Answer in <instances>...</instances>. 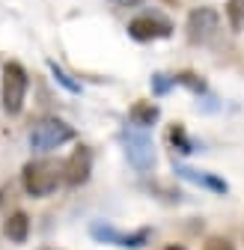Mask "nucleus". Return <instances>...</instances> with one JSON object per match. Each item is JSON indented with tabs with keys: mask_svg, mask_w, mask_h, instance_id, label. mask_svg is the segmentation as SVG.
<instances>
[{
	"mask_svg": "<svg viewBox=\"0 0 244 250\" xmlns=\"http://www.w3.org/2000/svg\"><path fill=\"white\" fill-rule=\"evenodd\" d=\"M48 69H51V75H54V81H57L60 86H66L69 92H81V83H78V81H72V78H69V75H66L63 69L57 66L54 60H48Z\"/></svg>",
	"mask_w": 244,
	"mask_h": 250,
	"instance_id": "4468645a",
	"label": "nucleus"
},
{
	"mask_svg": "<svg viewBox=\"0 0 244 250\" xmlns=\"http://www.w3.org/2000/svg\"><path fill=\"white\" fill-rule=\"evenodd\" d=\"M3 235L15 244H24L27 235H30V217L27 211H12L6 214V221H3Z\"/></svg>",
	"mask_w": 244,
	"mask_h": 250,
	"instance_id": "9b49d317",
	"label": "nucleus"
},
{
	"mask_svg": "<svg viewBox=\"0 0 244 250\" xmlns=\"http://www.w3.org/2000/svg\"><path fill=\"white\" fill-rule=\"evenodd\" d=\"M173 83H176V78H170V75H161V72L152 75V89H155V96H164Z\"/></svg>",
	"mask_w": 244,
	"mask_h": 250,
	"instance_id": "dca6fc26",
	"label": "nucleus"
},
{
	"mask_svg": "<svg viewBox=\"0 0 244 250\" xmlns=\"http://www.w3.org/2000/svg\"><path fill=\"white\" fill-rule=\"evenodd\" d=\"M176 176L188 179V182H194V185H200V188H208V191H215V194H226V191H229V185H226L224 179L211 176V173H203V170H191V167H176Z\"/></svg>",
	"mask_w": 244,
	"mask_h": 250,
	"instance_id": "1a4fd4ad",
	"label": "nucleus"
},
{
	"mask_svg": "<svg viewBox=\"0 0 244 250\" xmlns=\"http://www.w3.org/2000/svg\"><path fill=\"white\" fill-rule=\"evenodd\" d=\"M185 30H188V42L191 45H208L211 39L221 33V15H218V9H211V6L191 9Z\"/></svg>",
	"mask_w": 244,
	"mask_h": 250,
	"instance_id": "39448f33",
	"label": "nucleus"
},
{
	"mask_svg": "<svg viewBox=\"0 0 244 250\" xmlns=\"http://www.w3.org/2000/svg\"><path fill=\"white\" fill-rule=\"evenodd\" d=\"M45 250H48V247H45Z\"/></svg>",
	"mask_w": 244,
	"mask_h": 250,
	"instance_id": "aec40b11",
	"label": "nucleus"
},
{
	"mask_svg": "<svg viewBox=\"0 0 244 250\" xmlns=\"http://www.w3.org/2000/svg\"><path fill=\"white\" fill-rule=\"evenodd\" d=\"M89 173H93V152L86 146H78L63 164V182L69 188H81L89 179Z\"/></svg>",
	"mask_w": 244,
	"mask_h": 250,
	"instance_id": "6e6552de",
	"label": "nucleus"
},
{
	"mask_svg": "<svg viewBox=\"0 0 244 250\" xmlns=\"http://www.w3.org/2000/svg\"><path fill=\"white\" fill-rule=\"evenodd\" d=\"M72 140H75V128L63 119H42L30 128V137H27L33 152H54Z\"/></svg>",
	"mask_w": 244,
	"mask_h": 250,
	"instance_id": "7ed1b4c3",
	"label": "nucleus"
},
{
	"mask_svg": "<svg viewBox=\"0 0 244 250\" xmlns=\"http://www.w3.org/2000/svg\"><path fill=\"white\" fill-rule=\"evenodd\" d=\"M158 116H161V110H158V104L155 102H134V107L128 110V119H131V125L134 128H152V125L158 122Z\"/></svg>",
	"mask_w": 244,
	"mask_h": 250,
	"instance_id": "9d476101",
	"label": "nucleus"
},
{
	"mask_svg": "<svg viewBox=\"0 0 244 250\" xmlns=\"http://www.w3.org/2000/svg\"><path fill=\"white\" fill-rule=\"evenodd\" d=\"M170 143H173L182 155H191V152H194V140L188 137V131H185V125H182V122H176L173 128H170Z\"/></svg>",
	"mask_w": 244,
	"mask_h": 250,
	"instance_id": "f8f14e48",
	"label": "nucleus"
},
{
	"mask_svg": "<svg viewBox=\"0 0 244 250\" xmlns=\"http://www.w3.org/2000/svg\"><path fill=\"white\" fill-rule=\"evenodd\" d=\"M128 36L137 42H158L173 36V21L164 18L161 12H143L128 21Z\"/></svg>",
	"mask_w": 244,
	"mask_h": 250,
	"instance_id": "423d86ee",
	"label": "nucleus"
},
{
	"mask_svg": "<svg viewBox=\"0 0 244 250\" xmlns=\"http://www.w3.org/2000/svg\"><path fill=\"white\" fill-rule=\"evenodd\" d=\"M173 78H176V83L188 86V89H194V92H205V83H203L194 72H179V75H173Z\"/></svg>",
	"mask_w": 244,
	"mask_h": 250,
	"instance_id": "2eb2a0df",
	"label": "nucleus"
},
{
	"mask_svg": "<svg viewBox=\"0 0 244 250\" xmlns=\"http://www.w3.org/2000/svg\"><path fill=\"white\" fill-rule=\"evenodd\" d=\"M113 3H119V6H134V3H140V0H113Z\"/></svg>",
	"mask_w": 244,
	"mask_h": 250,
	"instance_id": "a211bd4d",
	"label": "nucleus"
},
{
	"mask_svg": "<svg viewBox=\"0 0 244 250\" xmlns=\"http://www.w3.org/2000/svg\"><path fill=\"white\" fill-rule=\"evenodd\" d=\"M27 86H30L27 69L21 66V62H6L3 66V83H0V102H3V110L9 116H18L24 110Z\"/></svg>",
	"mask_w": 244,
	"mask_h": 250,
	"instance_id": "f03ea898",
	"label": "nucleus"
},
{
	"mask_svg": "<svg viewBox=\"0 0 244 250\" xmlns=\"http://www.w3.org/2000/svg\"><path fill=\"white\" fill-rule=\"evenodd\" d=\"M122 146H125V158L134 170L140 173H149L155 167V146H152V137L143 131V128H125L119 134Z\"/></svg>",
	"mask_w": 244,
	"mask_h": 250,
	"instance_id": "20e7f679",
	"label": "nucleus"
},
{
	"mask_svg": "<svg viewBox=\"0 0 244 250\" xmlns=\"http://www.w3.org/2000/svg\"><path fill=\"white\" fill-rule=\"evenodd\" d=\"M226 21H229V27L235 33L244 30V0H229L226 3Z\"/></svg>",
	"mask_w": 244,
	"mask_h": 250,
	"instance_id": "ddd939ff",
	"label": "nucleus"
},
{
	"mask_svg": "<svg viewBox=\"0 0 244 250\" xmlns=\"http://www.w3.org/2000/svg\"><path fill=\"white\" fill-rule=\"evenodd\" d=\"M164 250H185V247H182V244H167Z\"/></svg>",
	"mask_w": 244,
	"mask_h": 250,
	"instance_id": "6ab92c4d",
	"label": "nucleus"
},
{
	"mask_svg": "<svg viewBox=\"0 0 244 250\" xmlns=\"http://www.w3.org/2000/svg\"><path fill=\"white\" fill-rule=\"evenodd\" d=\"M21 185L30 197H51L60 185H63V164H57L51 158H36V161H27L21 170Z\"/></svg>",
	"mask_w": 244,
	"mask_h": 250,
	"instance_id": "f257e3e1",
	"label": "nucleus"
},
{
	"mask_svg": "<svg viewBox=\"0 0 244 250\" xmlns=\"http://www.w3.org/2000/svg\"><path fill=\"white\" fill-rule=\"evenodd\" d=\"M89 232H93V238L104 241V244H116V247H128V250H137L143 247L149 238H152V229H134V232H122L110 224H93L89 227Z\"/></svg>",
	"mask_w": 244,
	"mask_h": 250,
	"instance_id": "0eeeda50",
	"label": "nucleus"
},
{
	"mask_svg": "<svg viewBox=\"0 0 244 250\" xmlns=\"http://www.w3.org/2000/svg\"><path fill=\"white\" fill-rule=\"evenodd\" d=\"M203 250H235V247H232V241L224 238V235H211V238L203 244Z\"/></svg>",
	"mask_w": 244,
	"mask_h": 250,
	"instance_id": "f3484780",
	"label": "nucleus"
}]
</instances>
